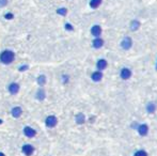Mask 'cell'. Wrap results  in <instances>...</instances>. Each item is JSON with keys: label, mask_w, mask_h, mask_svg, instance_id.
<instances>
[{"label": "cell", "mask_w": 157, "mask_h": 156, "mask_svg": "<svg viewBox=\"0 0 157 156\" xmlns=\"http://www.w3.org/2000/svg\"><path fill=\"white\" fill-rule=\"evenodd\" d=\"M14 53L11 51V50H4L1 55H0V61L4 64H10V63H12L14 61Z\"/></svg>", "instance_id": "1"}, {"label": "cell", "mask_w": 157, "mask_h": 156, "mask_svg": "<svg viewBox=\"0 0 157 156\" xmlns=\"http://www.w3.org/2000/svg\"><path fill=\"white\" fill-rule=\"evenodd\" d=\"M132 46V41L130 37H125L122 40V42H121V47L125 50H128Z\"/></svg>", "instance_id": "2"}, {"label": "cell", "mask_w": 157, "mask_h": 156, "mask_svg": "<svg viewBox=\"0 0 157 156\" xmlns=\"http://www.w3.org/2000/svg\"><path fill=\"white\" fill-rule=\"evenodd\" d=\"M120 76L122 79L127 80V79H130V76H132V71H130V69H127V67L122 69V71H121V73H120Z\"/></svg>", "instance_id": "3"}, {"label": "cell", "mask_w": 157, "mask_h": 156, "mask_svg": "<svg viewBox=\"0 0 157 156\" xmlns=\"http://www.w3.org/2000/svg\"><path fill=\"white\" fill-rule=\"evenodd\" d=\"M137 129H138V133L140 136H146L149 133V127L146 124H140Z\"/></svg>", "instance_id": "4"}, {"label": "cell", "mask_w": 157, "mask_h": 156, "mask_svg": "<svg viewBox=\"0 0 157 156\" xmlns=\"http://www.w3.org/2000/svg\"><path fill=\"white\" fill-rule=\"evenodd\" d=\"M45 122H46V125L48 127H54V126H56L58 120H57V118H56L55 116H49V117H47Z\"/></svg>", "instance_id": "5"}, {"label": "cell", "mask_w": 157, "mask_h": 156, "mask_svg": "<svg viewBox=\"0 0 157 156\" xmlns=\"http://www.w3.org/2000/svg\"><path fill=\"white\" fill-rule=\"evenodd\" d=\"M91 33H92V35H94L95 38H99V35H101V33H102V28H101V26H99V25L93 26L92 29H91Z\"/></svg>", "instance_id": "6"}, {"label": "cell", "mask_w": 157, "mask_h": 156, "mask_svg": "<svg viewBox=\"0 0 157 156\" xmlns=\"http://www.w3.org/2000/svg\"><path fill=\"white\" fill-rule=\"evenodd\" d=\"M33 147L32 145H30V144H25L24 147H23V152H24V154L27 156H30L31 154L33 153Z\"/></svg>", "instance_id": "7"}, {"label": "cell", "mask_w": 157, "mask_h": 156, "mask_svg": "<svg viewBox=\"0 0 157 156\" xmlns=\"http://www.w3.org/2000/svg\"><path fill=\"white\" fill-rule=\"evenodd\" d=\"M24 133H25V135L27 136V137L29 138H32L35 136V131H34L33 128L29 127V126H27V127H25V129H24Z\"/></svg>", "instance_id": "8"}, {"label": "cell", "mask_w": 157, "mask_h": 156, "mask_svg": "<svg viewBox=\"0 0 157 156\" xmlns=\"http://www.w3.org/2000/svg\"><path fill=\"white\" fill-rule=\"evenodd\" d=\"M96 66H97V69L99 70V71H103V70H105L106 67H107V61L105 59H101L97 61V64H96Z\"/></svg>", "instance_id": "9"}, {"label": "cell", "mask_w": 157, "mask_h": 156, "mask_svg": "<svg viewBox=\"0 0 157 156\" xmlns=\"http://www.w3.org/2000/svg\"><path fill=\"white\" fill-rule=\"evenodd\" d=\"M22 113H23V110L20 107H15V108L12 109V116L14 118H19V117L22 116Z\"/></svg>", "instance_id": "10"}, {"label": "cell", "mask_w": 157, "mask_h": 156, "mask_svg": "<svg viewBox=\"0 0 157 156\" xmlns=\"http://www.w3.org/2000/svg\"><path fill=\"white\" fill-rule=\"evenodd\" d=\"M9 91H10V93L16 94L19 91V86L17 84H11L9 86Z\"/></svg>", "instance_id": "11"}, {"label": "cell", "mask_w": 157, "mask_h": 156, "mask_svg": "<svg viewBox=\"0 0 157 156\" xmlns=\"http://www.w3.org/2000/svg\"><path fill=\"white\" fill-rule=\"evenodd\" d=\"M103 45H104V41L102 39L96 38L95 40L93 41V47H95V48H101Z\"/></svg>", "instance_id": "12"}, {"label": "cell", "mask_w": 157, "mask_h": 156, "mask_svg": "<svg viewBox=\"0 0 157 156\" xmlns=\"http://www.w3.org/2000/svg\"><path fill=\"white\" fill-rule=\"evenodd\" d=\"M139 27H140V22H139V20H137V19H134V20L130 22V29H132V31L138 30Z\"/></svg>", "instance_id": "13"}, {"label": "cell", "mask_w": 157, "mask_h": 156, "mask_svg": "<svg viewBox=\"0 0 157 156\" xmlns=\"http://www.w3.org/2000/svg\"><path fill=\"white\" fill-rule=\"evenodd\" d=\"M103 78V74L101 71H97V72H94L92 74V80L94 81H99Z\"/></svg>", "instance_id": "14"}, {"label": "cell", "mask_w": 157, "mask_h": 156, "mask_svg": "<svg viewBox=\"0 0 157 156\" xmlns=\"http://www.w3.org/2000/svg\"><path fill=\"white\" fill-rule=\"evenodd\" d=\"M155 110H156V105H155V103H149L148 105H146V111H148L149 113H154Z\"/></svg>", "instance_id": "15"}, {"label": "cell", "mask_w": 157, "mask_h": 156, "mask_svg": "<svg viewBox=\"0 0 157 156\" xmlns=\"http://www.w3.org/2000/svg\"><path fill=\"white\" fill-rule=\"evenodd\" d=\"M101 3H102V0H91L90 1V6L92 9H96V8H99L101 6Z\"/></svg>", "instance_id": "16"}, {"label": "cell", "mask_w": 157, "mask_h": 156, "mask_svg": "<svg viewBox=\"0 0 157 156\" xmlns=\"http://www.w3.org/2000/svg\"><path fill=\"white\" fill-rule=\"evenodd\" d=\"M84 120H86V118H84V116H83L82 113H78L77 117H76V121H77L78 124H82L83 122H84Z\"/></svg>", "instance_id": "17"}, {"label": "cell", "mask_w": 157, "mask_h": 156, "mask_svg": "<svg viewBox=\"0 0 157 156\" xmlns=\"http://www.w3.org/2000/svg\"><path fill=\"white\" fill-rule=\"evenodd\" d=\"M37 98H39L40 100H43L44 98H45V92H44L43 89H40V90L37 91Z\"/></svg>", "instance_id": "18"}, {"label": "cell", "mask_w": 157, "mask_h": 156, "mask_svg": "<svg viewBox=\"0 0 157 156\" xmlns=\"http://www.w3.org/2000/svg\"><path fill=\"white\" fill-rule=\"evenodd\" d=\"M37 82H39V84L40 86H44L45 84V82H46V77L43 75H41L40 77L37 78Z\"/></svg>", "instance_id": "19"}, {"label": "cell", "mask_w": 157, "mask_h": 156, "mask_svg": "<svg viewBox=\"0 0 157 156\" xmlns=\"http://www.w3.org/2000/svg\"><path fill=\"white\" fill-rule=\"evenodd\" d=\"M135 156H148V153L143 150H140V151H137V152H136Z\"/></svg>", "instance_id": "20"}, {"label": "cell", "mask_w": 157, "mask_h": 156, "mask_svg": "<svg viewBox=\"0 0 157 156\" xmlns=\"http://www.w3.org/2000/svg\"><path fill=\"white\" fill-rule=\"evenodd\" d=\"M66 13H68V10L64 9V8H62V9H59L58 10V14H60V15H66Z\"/></svg>", "instance_id": "21"}, {"label": "cell", "mask_w": 157, "mask_h": 156, "mask_svg": "<svg viewBox=\"0 0 157 156\" xmlns=\"http://www.w3.org/2000/svg\"><path fill=\"white\" fill-rule=\"evenodd\" d=\"M6 3H8V0H0V6H6Z\"/></svg>", "instance_id": "22"}, {"label": "cell", "mask_w": 157, "mask_h": 156, "mask_svg": "<svg viewBox=\"0 0 157 156\" xmlns=\"http://www.w3.org/2000/svg\"><path fill=\"white\" fill-rule=\"evenodd\" d=\"M6 19H12L13 18V14H6Z\"/></svg>", "instance_id": "23"}, {"label": "cell", "mask_w": 157, "mask_h": 156, "mask_svg": "<svg viewBox=\"0 0 157 156\" xmlns=\"http://www.w3.org/2000/svg\"><path fill=\"white\" fill-rule=\"evenodd\" d=\"M65 27H66V29H68V30H73V28H72V26H71V25H68H68H66V26H65Z\"/></svg>", "instance_id": "24"}, {"label": "cell", "mask_w": 157, "mask_h": 156, "mask_svg": "<svg viewBox=\"0 0 157 156\" xmlns=\"http://www.w3.org/2000/svg\"><path fill=\"white\" fill-rule=\"evenodd\" d=\"M0 156H4V154H3V153H0Z\"/></svg>", "instance_id": "25"}, {"label": "cell", "mask_w": 157, "mask_h": 156, "mask_svg": "<svg viewBox=\"0 0 157 156\" xmlns=\"http://www.w3.org/2000/svg\"><path fill=\"white\" fill-rule=\"evenodd\" d=\"M1 123H2V120H0V124H1Z\"/></svg>", "instance_id": "26"}, {"label": "cell", "mask_w": 157, "mask_h": 156, "mask_svg": "<svg viewBox=\"0 0 157 156\" xmlns=\"http://www.w3.org/2000/svg\"><path fill=\"white\" fill-rule=\"evenodd\" d=\"M156 69H157V64H156Z\"/></svg>", "instance_id": "27"}]
</instances>
